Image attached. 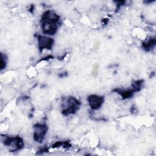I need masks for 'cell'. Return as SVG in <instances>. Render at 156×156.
<instances>
[{
	"mask_svg": "<svg viewBox=\"0 0 156 156\" xmlns=\"http://www.w3.org/2000/svg\"><path fill=\"white\" fill-rule=\"evenodd\" d=\"M1 69H2L5 67V60H4L2 54H1Z\"/></svg>",
	"mask_w": 156,
	"mask_h": 156,
	"instance_id": "cell-9",
	"label": "cell"
},
{
	"mask_svg": "<svg viewBox=\"0 0 156 156\" xmlns=\"http://www.w3.org/2000/svg\"><path fill=\"white\" fill-rule=\"evenodd\" d=\"M80 104V102L77 99L73 97H69L68 98L66 104L64 105L65 108L62 110V113L64 115H68L76 113L79 110Z\"/></svg>",
	"mask_w": 156,
	"mask_h": 156,
	"instance_id": "cell-2",
	"label": "cell"
},
{
	"mask_svg": "<svg viewBox=\"0 0 156 156\" xmlns=\"http://www.w3.org/2000/svg\"><path fill=\"white\" fill-rule=\"evenodd\" d=\"M38 44L40 51L43 49H51L54 44V40L51 38L39 35H38Z\"/></svg>",
	"mask_w": 156,
	"mask_h": 156,
	"instance_id": "cell-5",
	"label": "cell"
},
{
	"mask_svg": "<svg viewBox=\"0 0 156 156\" xmlns=\"http://www.w3.org/2000/svg\"><path fill=\"white\" fill-rule=\"evenodd\" d=\"M115 91L119 93L123 98L127 99L132 97L134 93L133 90L132 89H127V90H121V89H115Z\"/></svg>",
	"mask_w": 156,
	"mask_h": 156,
	"instance_id": "cell-7",
	"label": "cell"
},
{
	"mask_svg": "<svg viewBox=\"0 0 156 156\" xmlns=\"http://www.w3.org/2000/svg\"><path fill=\"white\" fill-rule=\"evenodd\" d=\"M87 101L91 109L97 110L102 106L104 102V98L98 95L91 94L88 97Z\"/></svg>",
	"mask_w": 156,
	"mask_h": 156,
	"instance_id": "cell-6",
	"label": "cell"
},
{
	"mask_svg": "<svg viewBox=\"0 0 156 156\" xmlns=\"http://www.w3.org/2000/svg\"><path fill=\"white\" fill-rule=\"evenodd\" d=\"M59 20V16L52 11L48 10L43 13L41 17V29L43 34L54 35L57 30L56 23Z\"/></svg>",
	"mask_w": 156,
	"mask_h": 156,
	"instance_id": "cell-1",
	"label": "cell"
},
{
	"mask_svg": "<svg viewBox=\"0 0 156 156\" xmlns=\"http://www.w3.org/2000/svg\"><path fill=\"white\" fill-rule=\"evenodd\" d=\"M155 43H156L155 38L154 37L151 38L149 40H148L147 41L143 43V47L144 48V49L146 51H151V49H152L155 47Z\"/></svg>",
	"mask_w": 156,
	"mask_h": 156,
	"instance_id": "cell-8",
	"label": "cell"
},
{
	"mask_svg": "<svg viewBox=\"0 0 156 156\" xmlns=\"http://www.w3.org/2000/svg\"><path fill=\"white\" fill-rule=\"evenodd\" d=\"M48 127L45 124H36L34 126V139L37 142L41 143L44 139L47 131Z\"/></svg>",
	"mask_w": 156,
	"mask_h": 156,
	"instance_id": "cell-4",
	"label": "cell"
},
{
	"mask_svg": "<svg viewBox=\"0 0 156 156\" xmlns=\"http://www.w3.org/2000/svg\"><path fill=\"white\" fill-rule=\"evenodd\" d=\"M4 143L6 146H11L12 148L10 149V151H16L20 150L22 149L24 146L23 141L22 138L20 136H7L5 138Z\"/></svg>",
	"mask_w": 156,
	"mask_h": 156,
	"instance_id": "cell-3",
	"label": "cell"
}]
</instances>
